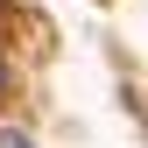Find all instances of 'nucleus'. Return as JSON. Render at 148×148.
Listing matches in <instances>:
<instances>
[{
    "instance_id": "obj_1",
    "label": "nucleus",
    "mask_w": 148,
    "mask_h": 148,
    "mask_svg": "<svg viewBox=\"0 0 148 148\" xmlns=\"http://www.w3.org/2000/svg\"><path fill=\"white\" fill-rule=\"evenodd\" d=\"M0 148H28V141H21V134H0Z\"/></svg>"
}]
</instances>
